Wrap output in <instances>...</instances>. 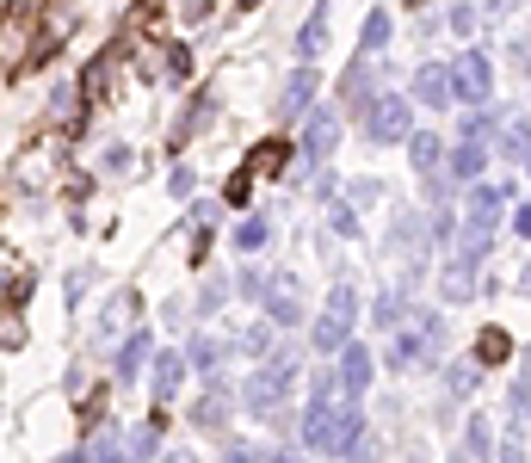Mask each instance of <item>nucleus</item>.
Returning a JSON list of instances; mask_svg holds the SVG:
<instances>
[{
    "label": "nucleus",
    "instance_id": "f257e3e1",
    "mask_svg": "<svg viewBox=\"0 0 531 463\" xmlns=\"http://www.w3.org/2000/svg\"><path fill=\"white\" fill-rule=\"evenodd\" d=\"M365 124H371V137H377V143H395V137H408V99H402V93H384V99H371V106H365Z\"/></svg>",
    "mask_w": 531,
    "mask_h": 463
},
{
    "label": "nucleus",
    "instance_id": "f03ea898",
    "mask_svg": "<svg viewBox=\"0 0 531 463\" xmlns=\"http://www.w3.org/2000/svg\"><path fill=\"white\" fill-rule=\"evenodd\" d=\"M451 80H458V99H463V106H482V99L495 93V69H488V56H476V50L451 69Z\"/></svg>",
    "mask_w": 531,
    "mask_h": 463
},
{
    "label": "nucleus",
    "instance_id": "7ed1b4c3",
    "mask_svg": "<svg viewBox=\"0 0 531 463\" xmlns=\"http://www.w3.org/2000/svg\"><path fill=\"white\" fill-rule=\"evenodd\" d=\"M290 377H297V364H290V358H279L272 371H260V377L248 383V402L260 408V414H272V408L284 402V390H290Z\"/></svg>",
    "mask_w": 531,
    "mask_h": 463
},
{
    "label": "nucleus",
    "instance_id": "20e7f679",
    "mask_svg": "<svg viewBox=\"0 0 531 463\" xmlns=\"http://www.w3.org/2000/svg\"><path fill=\"white\" fill-rule=\"evenodd\" d=\"M365 383H371V353L346 340V346H340V390H346V395H365Z\"/></svg>",
    "mask_w": 531,
    "mask_h": 463
},
{
    "label": "nucleus",
    "instance_id": "39448f33",
    "mask_svg": "<svg viewBox=\"0 0 531 463\" xmlns=\"http://www.w3.org/2000/svg\"><path fill=\"white\" fill-rule=\"evenodd\" d=\"M334 137H340L334 111H309V124H303V155H309V161H321V155L334 148Z\"/></svg>",
    "mask_w": 531,
    "mask_h": 463
},
{
    "label": "nucleus",
    "instance_id": "423d86ee",
    "mask_svg": "<svg viewBox=\"0 0 531 463\" xmlns=\"http://www.w3.org/2000/svg\"><path fill=\"white\" fill-rule=\"evenodd\" d=\"M32 13H37V0H19V6L6 13V32H0V56H19V43H25V32H32Z\"/></svg>",
    "mask_w": 531,
    "mask_h": 463
},
{
    "label": "nucleus",
    "instance_id": "0eeeda50",
    "mask_svg": "<svg viewBox=\"0 0 531 463\" xmlns=\"http://www.w3.org/2000/svg\"><path fill=\"white\" fill-rule=\"evenodd\" d=\"M346 334H353V316H340V309H327V316L316 321V346H321V353H340Z\"/></svg>",
    "mask_w": 531,
    "mask_h": 463
},
{
    "label": "nucleus",
    "instance_id": "6e6552de",
    "mask_svg": "<svg viewBox=\"0 0 531 463\" xmlns=\"http://www.w3.org/2000/svg\"><path fill=\"white\" fill-rule=\"evenodd\" d=\"M414 99H421V106H445V99H451V74L445 69H421L414 74Z\"/></svg>",
    "mask_w": 531,
    "mask_h": 463
},
{
    "label": "nucleus",
    "instance_id": "1a4fd4ad",
    "mask_svg": "<svg viewBox=\"0 0 531 463\" xmlns=\"http://www.w3.org/2000/svg\"><path fill=\"white\" fill-rule=\"evenodd\" d=\"M476 358H482V364H507V358H513V334H507V327H482Z\"/></svg>",
    "mask_w": 531,
    "mask_h": 463
},
{
    "label": "nucleus",
    "instance_id": "9d476101",
    "mask_svg": "<svg viewBox=\"0 0 531 463\" xmlns=\"http://www.w3.org/2000/svg\"><path fill=\"white\" fill-rule=\"evenodd\" d=\"M284 161H290V148H284V143H260V148L248 155V174L279 179V174H284Z\"/></svg>",
    "mask_w": 531,
    "mask_h": 463
},
{
    "label": "nucleus",
    "instance_id": "9b49d317",
    "mask_svg": "<svg viewBox=\"0 0 531 463\" xmlns=\"http://www.w3.org/2000/svg\"><path fill=\"white\" fill-rule=\"evenodd\" d=\"M371 99H377V87H371V69H365V62H353V69H346V106L365 111Z\"/></svg>",
    "mask_w": 531,
    "mask_h": 463
},
{
    "label": "nucleus",
    "instance_id": "f8f14e48",
    "mask_svg": "<svg viewBox=\"0 0 531 463\" xmlns=\"http://www.w3.org/2000/svg\"><path fill=\"white\" fill-rule=\"evenodd\" d=\"M179 377H185V358H179V353H161V358H155V390H161V402L179 390Z\"/></svg>",
    "mask_w": 531,
    "mask_h": 463
},
{
    "label": "nucleus",
    "instance_id": "ddd939ff",
    "mask_svg": "<svg viewBox=\"0 0 531 463\" xmlns=\"http://www.w3.org/2000/svg\"><path fill=\"white\" fill-rule=\"evenodd\" d=\"M321 43H327V0H321L316 13H309V25L297 32V50H303V56H316Z\"/></svg>",
    "mask_w": 531,
    "mask_h": 463
},
{
    "label": "nucleus",
    "instance_id": "4468645a",
    "mask_svg": "<svg viewBox=\"0 0 531 463\" xmlns=\"http://www.w3.org/2000/svg\"><path fill=\"white\" fill-rule=\"evenodd\" d=\"M408 155H414V167H421V174H432L445 148H439V137H432V130H414V143H408Z\"/></svg>",
    "mask_w": 531,
    "mask_h": 463
},
{
    "label": "nucleus",
    "instance_id": "2eb2a0df",
    "mask_svg": "<svg viewBox=\"0 0 531 463\" xmlns=\"http://www.w3.org/2000/svg\"><path fill=\"white\" fill-rule=\"evenodd\" d=\"M309 99H316V69L290 74V87H284V111H303Z\"/></svg>",
    "mask_w": 531,
    "mask_h": 463
},
{
    "label": "nucleus",
    "instance_id": "dca6fc26",
    "mask_svg": "<svg viewBox=\"0 0 531 463\" xmlns=\"http://www.w3.org/2000/svg\"><path fill=\"white\" fill-rule=\"evenodd\" d=\"M476 174H482V143H469V137H463V148L451 155V179L463 185V179H476Z\"/></svg>",
    "mask_w": 531,
    "mask_h": 463
},
{
    "label": "nucleus",
    "instance_id": "f3484780",
    "mask_svg": "<svg viewBox=\"0 0 531 463\" xmlns=\"http://www.w3.org/2000/svg\"><path fill=\"white\" fill-rule=\"evenodd\" d=\"M142 358H148V334H130V340H124V353H118V377H137Z\"/></svg>",
    "mask_w": 531,
    "mask_h": 463
},
{
    "label": "nucleus",
    "instance_id": "a211bd4d",
    "mask_svg": "<svg viewBox=\"0 0 531 463\" xmlns=\"http://www.w3.org/2000/svg\"><path fill=\"white\" fill-rule=\"evenodd\" d=\"M358 43H365V50H384V43H390V13H371V19H365V37H358Z\"/></svg>",
    "mask_w": 531,
    "mask_h": 463
},
{
    "label": "nucleus",
    "instance_id": "6ab92c4d",
    "mask_svg": "<svg viewBox=\"0 0 531 463\" xmlns=\"http://www.w3.org/2000/svg\"><path fill=\"white\" fill-rule=\"evenodd\" d=\"M266 235H272V229H266V216H248V222L235 229V241H242V248H266Z\"/></svg>",
    "mask_w": 531,
    "mask_h": 463
},
{
    "label": "nucleus",
    "instance_id": "aec40b11",
    "mask_svg": "<svg viewBox=\"0 0 531 463\" xmlns=\"http://www.w3.org/2000/svg\"><path fill=\"white\" fill-rule=\"evenodd\" d=\"M167 74H174V80L192 74V50H185V43H167Z\"/></svg>",
    "mask_w": 531,
    "mask_h": 463
},
{
    "label": "nucleus",
    "instance_id": "412c9836",
    "mask_svg": "<svg viewBox=\"0 0 531 463\" xmlns=\"http://www.w3.org/2000/svg\"><path fill=\"white\" fill-rule=\"evenodd\" d=\"M500 155H507V161H526V124H513V130L500 137Z\"/></svg>",
    "mask_w": 531,
    "mask_h": 463
},
{
    "label": "nucleus",
    "instance_id": "4be33fe9",
    "mask_svg": "<svg viewBox=\"0 0 531 463\" xmlns=\"http://www.w3.org/2000/svg\"><path fill=\"white\" fill-rule=\"evenodd\" d=\"M248 179H253V174H235L229 185H223V198H229V204H248Z\"/></svg>",
    "mask_w": 531,
    "mask_h": 463
},
{
    "label": "nucleus",
    "instance_id": "5701e85b",
    "mask_svg": "<svg viewBox=\"0 0 531 463\" xmlns=\"http://www.w3.org/2000/svg\"><path fill=\"white\" fill-rule=\"evenodd\" d=\"M445 383H451L458 395H469V390H476V371H463V364H451V377H445Z\"/></svg>",
    "mask_w": 531,
    "mask_h": 463
},
{
    "label": "nucleus",
    "instance_id": "b1692460",
    "mask_svg": "<svg viewBox=\"0 0 531 463\" xmlns=\"http://www.w3.org/2000/svg\"><path fill=\"white\" fill-rule=\"evenodd\" d=\"M334 235H358V216L346 211V204H340V211H334Z\"/></svg>",
    "mask_w": 531,
    "mask_h": 463
},
{
    "label": "nucleus",
    "instance_id": "393cba45",
    "mask_svg": "<svg viewBox=\"0 0 531 463\" xmlns=\"http://www.w3.org/2000/svg\"><path fill=\"white\" fill-rule=\"evenodd\" d=\"M192 185H198V179L185 174V167H174V179H167V192H174V198H185V192H192Z\"/></svg>",
    "mask_w": 531,
    "mask_h": 463
},
{
    "label": "nucleus",
    "instance_id": "a878e982",
    "mask_svg": "<svg viewBox=\"0 0 531 463\" xmlns=\"http://www.w3.org/2000/svg\"><path fill=\"white\" fill-rule=\"evenodd\" d=\"M204 6H211V0H179V13H185V19H204Z\"/></svg>",
    "mask_w": 531,
    "mask_h": 463
},
{
    "label": "nucleus",
    "instance_id": "bb28decb",
    "mask_svg": "<svg viewBox=\"0 0 531 463\" xmlns=\"http://www.w3.org/2000/svg\"><path fill=\"white\" fill-rule=\"evenodd\" d=\"M229 463H260V458H253L248 445H235V451H229Z\"/></svg>",
    "mask_w": 531,
    "mask_h": 463
},
{
    "label": "nucleus",
    "instance_id": "cd10ccee",
    "mask_svg": "<svg viewBox=\"0 0 531 463\" xmlns=\"http://www.w3.org/2000/svg\"><path fill=\"white\" fill-rule=\"evenodd\" d=\"M500 463H526V451H519V445H513V451H507V458H500Z\"/></svg>",
    "mask_w": 531,
    "mask_h": 463
},
{
    "label": "nucleus",
    "instance_id": "c85d7f7f",
    "mask_svg": "<svg viewBox=\"0 0 531 463\" xmlns=\"http://www.w3.org/2000/svg\"><path fill=\"white\" fill-rule=\"evenodd\" d=\"M167 463H192V458H185V451H174V458H167Z\"/></svg>",
    "mask_w": 531,
    "mask_h": 463
}]
</instances>
